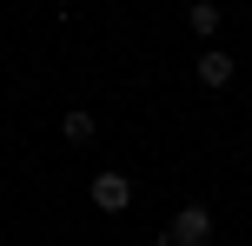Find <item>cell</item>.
<instances>
[{
  "mask_svg": "<svg viewBox=\"0 0 252 246\" xmlns=\"http://www.w3.org/2000/svg\"><path fill=\"white\" fill-rule=\"evenodd\" d=\"M166 246H213V213L206 207H179L166 226Z\"/></svg>",
  "mask_w": 252,
  "mask_h": 246,
  "instance_id": "1",
  "label": "cell"
},
{
  "mask_svg": "<svg viewBox=\"0 0 252 246\" xmlns=\"http://www.w3.org/2000/svg\"><path fill=\"white\" fill-rule=\"evenodd\" d=\"M93 207L100 213H126L133 207V180L126 173H93Z\"/></svg>",
  "mask_w": 252,
  "mask_h": 246,
  "instance_id": "2",
  "label": "cell"
},
{
  "mask_svg": "<svg viewBox=\"0 0 252 246\" xmlns=\"http://www.w3.org/2000/svg\"><path fill=\"white\" fill-rule=\"evenodd\" d=\"M199 87H213V93H219V87H232V53H219V47H213V53H199Z\"/></svg>",
  "mask_w": 252,
  "mask_h": 246,
  "instance_id": "3",
  "label": "cell"
},
{
  "mask_svg": "<svg viewBox=\"0 0 252 246\" xmlns=\"http://www.w3.org/2000/svg\"><path fill=\"white\" fill-rule=\"evenodd\" d=\"M60 133H66V146H87V140H93L100 127H93V113H87V106H73V113L60 120Z\"/></svg>",
  "mask_w": 252,
  "mask_h": 246,
  "instance_id": "4",
  "label": "cell"
},
{
  "mask_svg": "<svg viewBox=\"0 0 252 246\" xmlns=\"http://www.w3.org/2000/svg\"><path fill=\"white\" fill-rule=\"evenodd\" d=\"M186 20H192V34H199V40H213V34H219V7H213V0H192Z\"/></svg>",
  "mask_w": 252,
  "mask_h": 246,
  "instance_id": "5",
  "label": "cell"
}]
</instances>
